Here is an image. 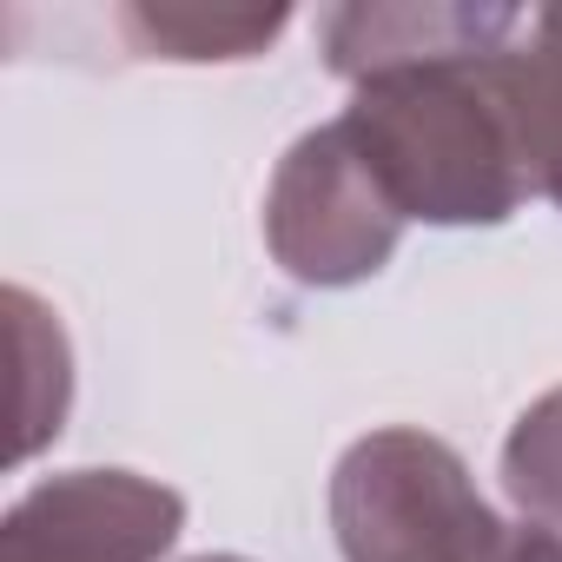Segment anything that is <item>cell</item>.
I'll return each instance as SVG.
<instances>
[{"label":"cell","instance_id":"obj_1","mask_svg":"<svg viewBox=\"0 0 562 562\" xmlns=\"http://www.w3.org/2000/svg\"><path fill=\"white\" fill-rule=\"evenodd\" d=\"M503 54H450L391 67L351 87L338 113L404 218L424 225H503L529 199Z\"/></svg>","mask_w":562,"mask_h":562},{"label":"cell","instance_id":"obj_2","mask_svg":"<svg viewBox=\"0 0 562 562\" xmlns=\"http://www.w3.org/2000/svg\"><path fill=\"white\" fill-rule=\"evenodd\" d=\"M345 562H562V536L483 503L463 457L430 430H371L331 470Z\"/></svg>","mask_w":562,"mask_h":562},{"label":"cell","instance_id":"obj_3","mask_svg":"<svg viewBox=\"0 0 562 562\" xmlns=\"http://www.w3.org/2000/svg\"><path fill=\"white\" fill-rule=\"evenodd\" d=\"M404 212L345 133V120L312 126L271 172L265 192V245L285 278L312 292H345L378 278L404 238Z\"/></svg>","mask_w":562,"mask_h":562},{"label":"cell","instance_id":"obj_4","mask_svg":"<svg viewBox=\"0 0 562 562\" xmlns=\"http://www.w3.org/2000/svg\"><path fill=\"white\" fill-rule=\"evenodd\" d=\"M186 529L179 490L139 470H67L0 522V562H159Z\"/></svg>","mask_w":562,"mask_h":562},{"label":"cell","instance_id":"obj_5","mask_svg":"<svg viewBox=\"0 0 562 562\" xmlns=\"http://www.w3.org/2000/svg\"><path fill=\"white\" fill-rule=\"evenodd\" d=\"M522 34V8H331L325 14V67L338 80H371L417 60L496 54Z\"/></svg>","mask_w":562,"mask_h":562},{"label":"cell","instance_id":"obj_6","mask_svg":"<svg viewBox=\"0 0 562 562\" xmlns=\"http://www.w3.org/2000/svg\"><path fill=\"white\" fill-rule=\"evenodd\" d=\"M503 93H509L529 192L562 205V8L522 14V34L503 54Z\"/></svg>","mask_w":562,"mask_h":562},{"label":"cell","instance_id":"obj_7","mask_svg":"<svg viewBox=\"0 0 562 562\" xmlns=\"http://www.w3.org/2000/svg\"><path fill=\"white\" fill-rule=\"evenodd\" d=\"M285 8H126L120 27L153 60H251L285 34Z\"/></svg>","mask_w":562,"mask_h":562},{"label":"cell","instance_id":"obj_8","mask_svg":"<svg viewBox=\"0 0 562 562\" xmlns=\"http://www.w3.org/2000/svg\"><path fill=\"white\" fill-rule=\"evenodd\" d=\"M8 312H14V345H21V364H27V397H21V437H14V463H27L47 437H60L67 424V391H74V371H67V338L60 325L47 318V305L34 292H8Z\"/></svg>","mask_w":562,"mask_h":562},{"label":"cell","instance_id":"obj_9","mask_svg":"<svg viewBox=\"0 0 562 562\" xmlns=\"http://www.w3.org/2000/svg\"><path fill=\"white\" fill-rule=\"evenodd\" d=\"M503 490L522 509V522H542L562 536V391L536 397L509 443H503Z\"/></svg>","mask_w":562,"mask_h":562},{"label":"cell","instance_id":"obj_10","mask_svg":"<svg viewBox=\"0 0 562 562\" xmlns=\"http://www.w3.org/2000/svg\"><path fill=\"white\" fill-rule=\"evenodd\" d=\"M192 562H245V555H192Z\"/></svg>","mask_w":562,"mask_h":562}]
</instances>
